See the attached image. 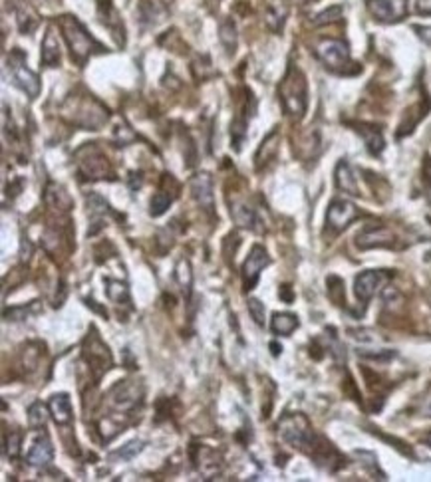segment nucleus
Segmentation results:
<instances>
[{
	"mask_svg": "<svg viewBox=\"0 0 431 482\" xmlns=\"http://www.w3.org/2000/svg\"><path fill=\"white\" fill-rule=\"evenodd\" d=\"M278 435L290 447L302 450L306 455H314L322 443V438L310 427L308 419L300 413L282 417L278 423Z\"/></svg>",
	"mask_w": 431,
	"mask_h": 482,
	"instance_id": "obj_1",
	"label": "nucleus"
},
{
	"mask_svg": "<svg viewBox=\"0 0 431 482\" xmlns=\"http://www.w3.org/2000/svg\"><path fill=\"white\" fill-rule=\"evenodd\" d=\"M280 101L282 108L288 115L292 118H302L306 106H308V89H306V80L302 76V72L294 66L288 68L287 76L280 84Z\"/></svg>",
	"mask_w": 431,
	"mask_h": 482,
	"instance_id": "obj_2",
	"label": "nucleus"
},
{
	"mask_svg": "<svg viewBox=\"0 0 431 482\" xmlns=\"http://www.w3.org/2000/svg\"><path fill=\"white\" fill-rule=\"evenodd\" d=\"M62 32H64V38H66L68 46H70L72 58L76 60L77 64H84L89 58V54H92V48L96 46L94 38L72 16H64L62 18Z\"/></svg>",
	"mask_w": 431,
	"mask_h": 482,
	"instance_id": "obj_3",
	"label": "nucleus"
},
{
	"mask_svg": "<svg viewBox=\"0 0 431 482\" xmlns=\"http://www.w3.org/2000/svg\"><path fill=\"white\" fill-rule=\"evenodd\" d=\"M8 70H11L12 84L18 86L24 94H28L30 98H36L40 94V80L34 74L32 70H28L24 64V54L20 50H14L8 56Z\"/></svg>",
	"mask_w": 431,
	"mask_h": 482,
	"instance_id": "obj_4",
	"label": "nucleus"
},
{
	"mask_svg": "<svg viewBox=\"0 0 431 482\" xmlns=\"http://www.w3.org/2000/svg\"><path fill=\"white\" fill-rule=\"evenodd\" d=\"M144 401V387L137 381H120L113 389L110 391V405L115 411H133L135 407Z\"/></svg>",
	"mask_w": 431,
	"mask_h": 482,
	"instance_id": "obj_5",
	"label": "nucleus"
},
{
	"mask_svg": "<svg viewBox=\"0 0 431 482\" xmlns=\"http://www.w3.org/2000/svg\"><path fill=\"white\" fill-rule=\"evenodd\" d=\"M84 357L88 362L89 369L96 372V379H100L104 373L111 367V353L108 345L101 341L98 334H92L84 343Z\"/></svg>",
	"mask_w": 431,
	"mask_h": 482,
	"instance_id": "obj_6",
	"label": "nucleus"
},
{
	"mask_svg": "<svg viewBox=\"0 0 431 482\" xmlns=\"http://www.w3.org/2000/svg\"><path fill=\"white\" fill-rule=\"evenodd\" d=\"M316 54L330 70H344L350 62L348 44L342 40H322L316 48Z\"/></svg>",
	"mask_w": 431,
	"mask_h": 482,
	"instance_id": "obj_7",
	"label": "nucleus"
},
{
	"mask_svg": "<svg viewBox=\"0 0 431 482\" xmlns=\"http://www.w3.org/2000/svg\"><path fill=\"white\" fill-rule=\"evenodd\" d=\"M368 11L380 23H398L408 14V0H368Z\"/></svg>",
	"mask_w": 431,
	"mask_h": 482,
	"instance_id": "obj_8",
	"label": "nucleus"
},
{
	"mask_svg": "<svg viewBox=\"0 0 431 482\" xmlns=\"http://www.w3.org/2000/svg\"><path fill=\"white\" fill-rule=\"evenodd\" d=\"M387 278H389V274H386L384 270H366L360 276H356V298L366 306L372 298L376 296V292L384 286Z\"/></svg>",
	"mask_w": 431,
	"mask_h": 482,
	"instance_id": "obj_9",
	"label": "nucleus"
},
{
	"mask_svg": "<svg viewBox=\"0 0 431 482\" xmlns=\"http://www.w3.org/2000/svg\"><path fill=\"white\" fill-rule=\"evenodd\" d=\"M358 217V208L350 203V201H344V198H336L332 201V205L328 207V213H326V224L332 232H340L344 230L352 220Z\"/></svg>",
	"mask_w": 431,
	"mask_h": 482,
	"instance_id": "obj_10",
	"label": "nucleus"
},
{
	"mask_svg": "<svg viewBox=\"0 0 431 482\" xmlns=\"http://www.w3.org/2000/svg\"><path fill=\"white\" fill-rule=\"evenodd\" d=\"M270 264V256L266 254L263 246H253V250L249 254V258L244 260L243 266V282L244 290H253L254 284L258 282V276Z\"/></svg>",
	"mask_w": 431,
	"mask_h": 482,
	"instance_id": "obj_11",
	"label": "nucleus"
},
{
	"mask_svg": "<svg viewBox=\"0 0 431 482\" xmlns=\"http://www.w3.org/2000/svg\"><path fill=\"white\" fill-rule=\"evenodd\" d=\"M396 241L394 232L386 227H380V224H372V227H366L358 236H356V244L360 250H368V248H377V246H392Z\"/></svg>",
	"mask_w": 431,
	"mask_h": 482,
	"instance_id": "obj_12",
	"label": "nucleus"
},
{
	"mask_svg": "<svg viewBox=\"0 0 431 482\" xmlns=\"http://www.w3.org/2000/svg\"><path fill=\"white\" fill-rule=\"evenodd\" d=\"M54 459V445L48 438V435H38L36 440L32 443V447L28 450V464L36 467V469H44Z\"/></svg>",
	"mask_w": 431,
	"mask_h": 482,
	"instance_id": "obj_13",
	"label": "nucleus"
},
{
	"mask_svg": "<svg viewBox=\"0 0 431 482\" xmlns=\"http://www.w3.org/2000/svg\"><path fill=\"white\" fill-rule=\"evenodd\" d=\"M191 193H193V198L197 201L201 208H205L207 213L213 210V181L207 173H199V175L193 177Z\"/></svg>",
	"mask_w": 431,
	"mask_h": 482,
	"instance_id": "obj_14",
	"label": "nucleus"
},
{
	"mask_svg": "<svg viewBox=\"0 0 431 482\" xmlns=\"http://www.w3.org/2000/svg\"><path fill=\"white\" fill-rule=\"evenodd\" d=\"M50 415L54 417L56 425H68L72 423V403L66 393H56L50 399Z\"/></svg>",
	"mask_w": 431,
	"mask_h": 482,
	"instance_id": "obj_15",
	"label": "nucleus"
},
{
	"mask_svg": "<svg viewBox=\"0 0 431 482\" xmlns=\"http://www.w3.org/2000/svg\"><path fill=\"white\" fill-rule=\"evenodd\" d=\"M336 185L344 193H350V195H360V186H358V179H356L352 167L346 163V161H340L338 167H336Z\"/></svg>",
	"mask_w": 431,
	"mask_h": 482,
	"instance_id": "obj_16",
	"label": "nucleus"
},
{
	"mask_svg": "<svg viewBox=\"0 0 431 482\" xmlns=\"http://www.w3.org/2000/svg\"><path fill=\"white\" fill-rule=\"evenodd\" d=\"M80 167H82L84 175H88L89 179H104L108 175V163L96 149H89V157L82 159Z\"/></svg>",
	"mask_w": 431,
	"mask_h": 482,
	"instance_id": "obj_17",
	"label": "nucleus"
},
{
	"mask_svg": "<svg viewBox=\"0 0 431 482\" xmlns=\"http://www.w3.org/2000/svg\"><path fill=\"white\" fill-rule=\"evenodd\" d=\"M42 64L48 68H56L60 64V44L52 28H48L44 40H42V56H40Z\"/></svg>",
	"mask_w": 431,
	"mask_h": 482,
	"instance_id": "obj_18",
	"label": "nucleus"
},
{
	"mask_svg": "<svg viewBox=\"0 0 431 482\" xmlns=\"http://www.w3.org/2000/svg\"><path fill=\"white\" fill-rule=\"evenodd\" d=\"M199 471L203 472V476H207V478H211V476H215V474H219V471H221L223 467V460L221 457H219V452L213 449H207V447H201L199 449Z\"/></svg>",
	"mask_w": 431,
	"mask_h": 482,
	"instance_id": "obj_19",
	"label": "nucleus"
},
{
	"mask_svg": "<svg viewBox=\"0 0 431 482\" xmlns=\"http://www.w3.org/2000/svg\"><path fill=\"white\" fill-rule=\"evenodd\" d=\"M358 133L364 137L366 147L372 155H380L384 151V137L377 132L376 127H368V125H358Z\"/></svg>",
	"mask_w": 431,
	"mask_h": 482,
	"instance_id": "obj_20",
	"label": "nucleus"
},
{
	"mask_svg": "<svg viewBox=\"0 0 431 482\" xmlns=\"http://www.w3.org/2000/svg\"><path fill=\"white\" fill-rule=\"evenodd\" d=\"M296 328H299V318L294 314H275L270 322V329L277 336H290Z\"/></svg>",
	"mask_w": 431,
	"mask_h": 482,
	"instance_id": "obj_21",
	"label": "nucleus"
},
{
	"mask_svg": "<svg viewBox=\"0 0 431 482\" xmlns=\"http://www.w3.org/2000/svg\"><path fill=\"white\" fill-rule=\"evenodd\" d=\"M265 18L266 24H268L275 32H278V30L282 28L285 20H287V6H285L282 2H278V0L270 2L265 12Z\"/></svg>",
	"mask_w": 431,
	"mask_h": 482,
	"instance_id": "obj_22",
	"label": "nucleus"
},
{
	"mask_svg": "<svg viewBox=\"0 0 431 482\" xmlns=\"http://www.w3.org/2000/svg\"><path fill=\"white\" fill-rule=\"evenodd\" d=\"M277 143H278V132H273L268 137H265V141H263V145H261L258 153H256V157H254V161H256V169H261L263 163H266L268 159H273V157H275V153H277V149H278Z\"/></svg>",
	"mask_w": 431,
	"mask_h": 482,
	"instance_id": "obj_23",
	"label": "nucleus"
},
{
	"mask_svg": "<svg viewBox=\"0 0 431 482\" xmlns=\"http://www.w3.org/2000/svg\"><path fill=\"white\" fill-rule=\"evenodd\" d=\"M175 280L181 286V290L185 292V296H191V286H193V272H191V262L187 258H179L177 266H175Z\"/></svg>",
	"mask_w": 431,
	"mask_h": 482,
	"instance_id": "obj_24",
	"label": "nucleus"
},
{
	"mask_svg": "<svg viewBox=\"0 0 431 482\" xmlns=\"http://www.w3.org/2000/svg\"><path fill=\"white\" fill-rule=\"evenodd\" d=\"M231 215H232V219H235V222H237L239 227H244V229H253L254 222H256V215H254L253 208L246 207V205H243V203L232 205Z\"/></svg>",
	"mask_w": 431,
	"mask_h": 482,
	"instance_id": "obj_25",
	"label": "nucleus"
},
{
	"mask_svg": "<svg viewBox=\"0 0 431 482\" xmlns=\"http://www.w3.org/2000/svg\"><path fill=\"white\" fill-rule=\"evenodd\" d=\"M106 286H108V298H110L111 302H115L118 306L130 304V290H127V286L122 284L120 280H108Z\"/></svg>",
	"mask_w": 431,
	"mask_h": 482,
	"instance_id": "obj_26",
	"label": "nucleus"
},
{
	"mask_svg": "<svg viewBox=\"0 0 431 482\" xmlns=\"http://www.w3.org/2000/svg\"><path fill=\"white\" fill-rule=\"evenodd\" d=\"M46 421H48V409H46L44 403H40V401L32 403L30 409H28V423H30V427H44Z\"/></svg>",
	"mask_w": 431,
	"mask_h": 482,
	"instance_id": "obj_27",
	"label": "nucleus"
},
{
	"mask_svg": "<svg viewBox=\"0 0 431 482\" xmlns=\"http://www.w3.org/2000/svg\"><path fill=\"white\" fill-rule=\"evenodd\" d=\"M328 296L336 306L346 304V292H344V282L338 276H328Z\"/></svg>",
	"mask_w": 431,
	"mask_h": 482,
	"instance_id": "obj_28",
	"label": "nucleus"
},
{
	"mask_svg": "<svg viewBox=\"0 0 431 482\" xmlns=\"http://www.w3.org/2000/svg\"><path fill=\"white\" fill-rule=\"evenodd\" d=\"M169 205H171V197L167 195L165 191L155 193L154 198H151V208H149L151 217H161L167 208H169Z\"/></svg>",
	"mask_w": 431,
	"mask_h": 482,
	"instance_id": "obj_29",
	"label": "nucleus"
},
{
	"mask_svg": "<svg viewBox=\"0 0 431 482\" xmlns=\"http://www.w3.org/2000/svg\"><path fill=\"white\" fill-rule=\"evenodd\" d=\"M244 137H246V121H244V118L241 115V118H237V120L232 121L231 125V139L232 143H235V149H237V151L241 149Z\"/></svg>",
	"mask_w": 431,
	"mask_h": 482,
	"instance_id": "obj_30",
	"label": "nucleus"
},
{
	"mask_svg": "<svg viewBox=\"0 0 431 482\" xmlns=\"http://www.w3.org/2000/svg\"><path fill=\"white\" fill-rule=\"evenodd\" d=\"M221 42L229 52H235V48H237V32H235L232 23H225L221 26Z\"/></svg>",
	"mask_w": 431,
	"mask_h": 482,
	"instance_id": "obj_31",
	"label": "nucleus"
},
{
	"mask_svg": "<svg viewBox=\"0 0 431 482\" xmlns=\"http://www.w3.org/2000/svg\"><path fill=\"white\" fill-rule=\"evenodd\" d=\"M20 440L23 437L18 433H11V437L4 438V455L8 459H16L20 455Z\"/></svg>",
	"mask_w": 431,
	"mask_h": 482,
	"instance_id": "obj_32",
	"label": "nucleus"
},
{
	"mask_svg": "<svg viewBox=\"0 0 431 482\" xmlns=\"http://www.w3.org/2000/svg\"><path fill=\"white\" fill-rule=\"evenodd\" d=\"M142 447H144V443H142V440H132V443H130V445H125L123 449H120L118 452H113V455H111V459L130 460V459H133L139 450H142Z\"/></svg>",
	"mask_w": 431,
	"mask_h": 482,
	"instance_id": "obj_33",
	"label": "nucleus"
},
{
	"mask_svg": "<svg viewBox=\"0 0 431 482\" xmlns=\"http://www.w3.org/2000/svg\"><path fill=\"white\" fill-rule=\"evenodd\" d=\"M246 306H249V312L256 322V326H265V304H261L256 298H251Z\"/></svg>",
	"mask_w": 431,
	"mask_h": 482,
	"instance_id": "obj_34",
	"label": "nucleus"
},
{
	"mask_svg": "<svg viewBox=\"0 0 431 482\" xmlns=\"http://www.w3.org/2000/svg\"><path fill=\"white\" fill-rule=\"evenodd\" d=\"M340 14H342V8H340V6H334V8H330V11L322 12L320 16L316 18V24H324V23H330V20H336Z\"/></svg>",
	"mask_w": 431,
	"mask_h": 482,
	"instance_id": "obj_35",
	"label": "nucleus"
},
{
	"mask_svg": "<svg viewBox=\"0 0 431 482\" xmlns=\"http://www.w3.org/2000/svg\"><path fill=\"white\" fill-rule=\"evenodd\" d=\"M418 12L420 14H431V0H418Z\"/></svg>",
	"mask_w": 431,
	"mask_h": 482,
	"instance_id": "obj_36",
	"label": "nucleus"
},
{
	"mask_svg": "<svg viewBox=\"0 0 431 482\" xmlns=\"http://www.w3.org/2000/svg\"><path fill=\"white\" fill-rule=\"evenodd\" d=\"M416 30L420 32V36L427 44H431V28H416Z\"/></svg>",
	"mask_w": 431,
	"mask_h": 482,
	"instance_id": "obj_37",
	"label": "nucleus"
},
{
	"mask_svg": "<svg viewBox=\"0 0 431 482\" xmlns=\"http://www.w3.org/2000/svg\"><path fill=\"white\" fill-rule=\"evenodd\" d=\"M423 175H425V179H427V183L431 185V159L427 157L425 159V165H423Z\"/></svg>",
	"mask_w": 431,
	"mask_h": 482,
	"instance_id": "obj_38",
	"label": "nucleus"
},
{
	"mask_svg": "<svg viewBox=\"0 0 431 482\" xmlns=\"http://www.w3.org/2000/svg\"><path fill=\"white\" fill-rule=\"evenodd\" d=\"M280 298H282V300H287V302H292L290 286H282V290H280Z\"/></svg>",
	"mask_w": 431,
	"mask_h": 482,
	"instance_id": "obj_39",
	"label": "nucleus"
},
{
	"mask_svg": "<svg viewBox=\"0 0 431 482\" xmlns=\"http://www.w3.org/2000/svg\"><path fill=\"white\" fill-rule=\"evenodd\" d=\"M270 350H273V355H278V353H280V348H278L277 343H273V345H270Z\"/></svg>",
	"mask_w": 431,
	"mask_h": 482,
	"instance_id": "obj_40",
	"label": "nucleus"
},
{
	"mask_svg": "<svg viewBox=\"0 0 431 482\" xmlns=\"http://www.w3.org/2000/svg\"><path fill=\"white\" fill-rule=\"evenodd\" d=\"M425 440H427V445H431V433L427 435V438H425Z\"/></svg>",
	"mask_w": 431,
	"mask_h": 482,
	"instance_id": "obj_41",
	"label": "nucleus"
}]
</instances>
